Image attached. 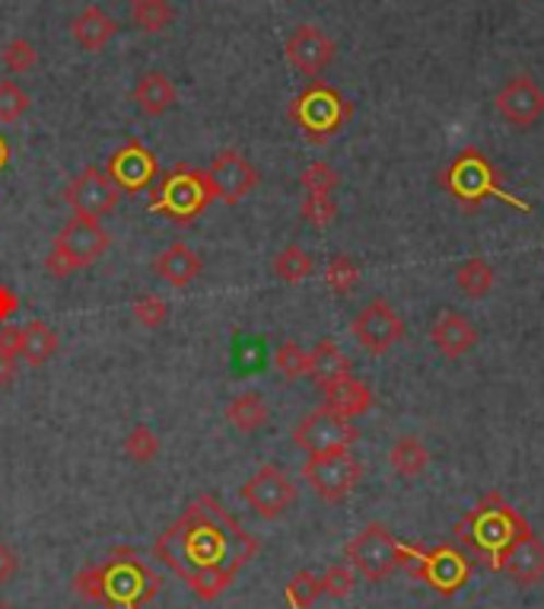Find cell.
Returning <instances> with one entry per match:
<instances>
[{"label":"cell","instance_id":"5b68a950","mask_svg":"<svg viewBox=\"0 0 544 609\" xmlns=\"http://www.w3.org/2000/svg\"><path fill=\"white\" fill-rule=\"evenodd\" d=\"M439 183H442V189L449 191V195H456L459 201H465V204H477V201H484V198H504L509 208H519V211H529V204L525 201H519L516 195H509V191L500 189V179H497V173H494V166L487 163V156L481 151H462L446 169H442V176H439Z\"/></svg>","mask_w":544,"mask_h":609},{"label":"cell","instance_id":"7a4b0ae2","mask_svg":"<svg viewBox=\"0 0 544 609\" xmlns=\"http://www.w3.org/2000/svg\"><path fill=\"white\" fill-rule=\"evenodd\" d=\"M529 524L525 517L509 504L507 497L490 492L484 495L474 511H469L459 524H456V539L459 546H465L472 555L484 559L490 572H500L507 552L522 539L529 536Z\"/></svg>","mask_w":544,"mask_h":609},{"label":"cell","instance_id":"52a82bcc","mask_svg":"<svg viewBox=\"0 0 544 609\" xmlns=\"http://www.w3.org/2000/svg\"><path fill=\"white\" fill-rule=\"evenodd\" d=\"M211 189H208V179L204 173L191 169V166H179L173 169L156 191L150 198V211L153 214H163L176 224H188L194 221L208 204H211Z\"/></svg>","mask_w":544,"mask_h":609},{"label":"cell","instance_id":"d6a6232c","mask_svg":"<svg viewBox=\"0 0 544 609\" xmlns=\"http://www.w3.org/2000/svg\"><path fill=\"white\" fill-rule=\"evenodd\" d=\"M134 23L144 33H163L173 23V7L166 0H138L134 3Z\"/></svg>","mask_w":544,"mask_h":609},{"label":"cell","instance_id":"277c9868","mask_svg":"<svg viewBox=\"0 0 544 609\" xmlns=\"http://www.w3.org/2000/svg\"><path fill=\"white\" fill-rule=\"evenodd\" d=\"M106 572V609H144L159 594V577L146 569L134 549H115L103 562Z\"/></svg>","mask_w":544,"mask_h":609},{"label":"cell","instance_id":"7402d4cb","mask_svg":"<svg viewBox=\"0 0 544 609\" xmlns=\"http://www.w3.org/2000/svg\"><path fill=\"white\" fill-rule=\"evenodd\" d=\"M115 33H118V23H115V16L106 13L103 7H86L71 23L73 42L83 51H103L111 38H115Z\"/></svg>","mask_w":544,"mask_h":609},{"label":"cell","instance_id":"b9f144b4","mask_svg":"<svg viewBox=\"0 0 544 609\" xmlns=\"http://www.w3.org/2000/svg\"><path fill=\"white\" fill-rule=\"evenodd\" d=\"M299 214H303V221H309L312 227H328V224L338 218V204L331 201V195H306Z\"/></svg>","mask_w":544,"mask_h":609},{"label":"cell","instance_id":"7dc6e473","mask_svg":"<svg viewBox=\"0 0 544 609\" xmlns=\"http://www.w3.org/2000/svg\"><path fill=\"white\" fill-rule=\"evenodd\" d=\"M7 160H10V144H7V141L0 138V169L7 166Z\"/></svg>","mask_w":544,"mask_h":609},{"label":"cell","instance_id":"836d02e7","mask_svg":"<svg viewBox=\"0 0 544 609\" xmlns=\"http://www.w3.org/2000/svg\"><path fill=\"white\" fill-rule=\"evenodd\" d=\"M29 109V96L20 83L0 80V125H16Z\"/></svg>","mask_w":544,"mask_h":609},{"label":"cell","instance_id":"e575fe53","mask_svg":"<svg viewBox=\"0 0 544 609\" xmlns=\"http://www.w3.org/2000/svg\"><path fill=\"white\" fill-rule=\"evenodd\" d=\"M71 587L73 594L83 597L86 604H103L106 600V572H103V562L99 565H86L83 572H76Z\"/></svg>","mask_w":544,"mask_h":609},{"label":"cell","instance_id":"ba28073f","mask_svg":"<svg viewBox=\"0 0 544 609\" xmlns=\"http://www.w3.org/2000/svg\"><path fill=\"white\" fill-rule=\"evenodd\" d=\"M291 115L296 125L303 128V134L309 141H328L331 134H338L344 128V121L351 118V103L326 83H312L296 103H293Z\"/></svg>","mask_w":544,"mask_h":609},{"label":"cell","instance_id":"c3c4849f","mask_svg":"<svg viewBox=\"0 0 544 609\" xmlns=\"http://www.w3.org/2000/svg\"><path fill=\"white\" fill-rule=\"evenodd\" d=\"M0 609H13V607H10V604H0Z\"/></svg>","mask_w":544,"mask_h":609},{"label":"cell","instance_id":"f546056e","mask_svg":"<svg viewBox=\"0 0 544 609\" xmlns=\"http://www.w3.org/2000/svg\"><path fill=\"white\" fill-rule=\"evenodd\" d=\"M312 256L303 249V246H287V249H281L277 256H274V274L281 278V281H287V284H299V281H306L309 274H312Z\"/></svg>","mask_w":544,"mask_h":609},{"label":"cell","instance_id":"bcb514c9","mask_svg":"<svg viewBox=\"0 0 544 609\" xmlns=\"http://www.w3.org/2000/svg\"><path fill=\"white\" fill-rule=\"evenodd\" d=\"M16 377V354H0V386H10Z\"/></svg>","mask_w":544,"mask_h":609},{"label":"cell","instance_id":"ee69618b","mask_svg":"<svg viewBox=\"0 0 544 609\" xmlns=\"http://www.w3.org/2000/svg\"><path fill=\"white\" fill-rule=\"evenodd\" d=\"M16 309H20V297L7 284H0V323H7Z\"/></svg>","mask_w":544,"mask_h":609},{"label":"cell","instance_id":"7bdbcfd3","mask_svg":"<svg viewBox=\"0 0 544 609\" xmlns=\"http://www.w3.org/2000/svg\"><path fill=\"white\" fill-rule=\"evenodd\" d=\"M20 351H23V329L3 326L0 329V354H16L20 358Z\"/></svg>","mask_w":544,"mask_h":609},{"label":"cell","instance_id":"30bf717a","mask_svg":"<svg viewBox=\"0 0 544 609\" xmlns=\"http://www.w3.org/2000/svg\"><path fill=\"white\" fill-rule=\"evenodd\" d=\"M303 479L316 495L338 504L344 497H351V492L360 485L363 466L360 459L351 457V450H338V454H319L303 462Z\"/></svg>","mask_w":544,"mask_h":609},{"label":"cell","instance_id":"e0dca14e","mask_svg":"<svg viewBox=\"0 0 544 609\" xmlns=\"http://www.w3.org/2000/svg\"><path fill=\"white\" fill-rule=\"evenodd\" d=\"M334 38H328L319 26L312 23H303L293 30V36L287 38V61L299 74L306 77H319L326 71L328 65L334 61Z\"/></svg>","mask_w":544,"mask_h":609},{"label":"cell","instance_id":"9a60e30c","mask_svg":"<svg viewBox=\"0 0 544 609\" xmlns=\"http://www.w3.org/2000/svg\"><path fill=\"white\" fill-rule=\"evenodd\" d=\"M214 201L236 204L258 186V169L239 151H223L214 156L211 169L204 173Z\"/></svg>","mask_w":544,"mask_h":609},{"label":"cell","instance_id":"603a6c76","mask_svg":"<svg viewBox=\"0 0 544 609\" xmlns=\"http://www.w3.org/2000/svg\"><path fill=\"white\" fill-rule=\"evenodd\" d=\"M306 377H312V383L319 389H326L331 383L351 377V358L338 348V342L326 339V342H319L309 351V371H306Z\"/></svg>","mask_w":544,"mask_h":609},{"label":"cell","instance_id":"ab89813d","mask_svg":"<svg viewBox=\"0 0 544 609\" xmlns=\"http://www.w3.org/2000/svg\"><path fill=\"white\" fill-rule=\"evenodd\" d=\"M125 454L134 459V462H150V459H156V454H159V437L146 424H138L125 437Z\"/></svg>","mask_w":544,"mask_h":609},{"label":"cell","instance_id":"4316f807","mask_svg":"<svg viewBox=\"0 0 544 609\" xmlns=\"http://www.w3.org/2000/svg\"><path fill=\"white\" fill-rule=\"evenodd\" d=\"M389 466H392V472H399L401 479H417L430 466V450L414 434H404L389 450Z\"/></svg>","mask_w":544,"mask_h":609},{"label":"cell","instance_id":"f6af8a7d","mask_svg":"<svg viewBox=\"0 0 544 609\" xmlns=\"http://www.w3.org/2000/svg\"><path fill=\"white\" fill-rule=\"evenodd\" d=\"M13 574H16V555H13V549H10V546H3V542H0V584H7Z\"/></svg>","mask_w":544,"mask_h":609},{"label":"cell","instance_id":"60d3db41","mask_svg":"<svg viewBox=\"0 0 544 609\" xmlns=\"http://www.w3.org/2000/svg\"><path fill=\"white\" fill-rule=\"evenodd\" d=\"M131 313H134V319L144 326V329H159L166 319H169V304L163 301V297H156V294H141L134 306H131Z\"/></svg>","mask_w":544,"mask_h":609},{"label":"cell","instance_id":"d6986e66","mask_svg":"<svg viewBox=\"0 0 544 609\" xmlns=\"http://www.w3.org/2000/svg\"><path fill=\"white\" fill-rule=\"evenodd\" d=\"M500 572L519 587H535L544 581V542L535 534L522 536L507 552Z\"/></svg>","mask_w":544,"mask_h":609},{"label":"cell","instance_id":"d590c367","mask_svg":"<svg viewBox=\"0 0 544 609\" xmlns=\"http://www.w3.org/2000/svg\"><path fill=\"white\" fill-rule=\"evenodd\" d=\"M274 367L287 377V380H299L309 371V351H303V344L284 342L274 351Z\"/></svg>","mask_w":544,"mask_h":609},{"label":"cell","instance_id":"cb8c5ba5","mask_svg":"<svg viewBox=\"0 0 544 609\" xmlns=\"http://www.w3.org/2000/svg\"><path fill=\"white\" fill-rule=\"evenodd\" d=\"M131 99L138 103V109H141L144 115L159 118V115H166L173 106H176V86H173V80H169L166 74L150 71V74L141 77V83L134 86Z\"/></svg>","mask_w":544,"mask_h":609},{"label":"cell","instance_id":"1f68e13d","mask_svg":"<svg viewBox=\"0 0 544 609\" xmlns=\"http://www.w3.org/2000/svg\"><path fill=\"white\" fill-rule=\"evenodd\" d=\"M322 597V577L312 572H296L287 584V604L293 609H309Z\"/></svg>","mask_w":544,"mask_h":609},{"label":"cell","instance_id":"f35d334b","mask_svg":"<svg viewBox=\"0 0 544 609\" xmlns=\"http://www.w3.org/2000/svg\"><path fill=\"white\" fill-rule=\"evenodd\" d=\"M303 189L306 195H331V191L341 186V176H338V169L334 166H328V163H312V166H306L303 169Z\"/></svg>","mask_w":544,"mask_h":609},{"label":"cell","instance_id":"8992f818","mask_svg":"<svg viewBox=\"0 0 544 609\" xmlns=\"http://www.w3.org/2000/svg\"><path fill=\"white\" fill-rule=\"evenodd\" d=\"M109 249V233L103 230L99 221H90V218H71L64 230L55 236L51 243V253L45 259V268L58 278L80 271V268H90L103 253Z\"/></svg>","mask_w":544,"mask_h":609},{"label":"cell","instance_id":"6da1fadb","mask_svg":"<svg viewBox=\"0 0 544 609\" xmlns=\"http://www.w3.org/2000/svg\"><path fill=\"white\" fill-rule=\"evenodd\" d=\"M258 555V539L214 495L198 497L179 520L156 539V559L181 577L194 597L217 600Z\"/></svg>","mask_w":544,"mask_h":609},{"label":"cell","instance_id":"d4e9b609","mask_svg":"<svg viewBox=\"0 0 544 609\" xmlns=\"http://www.w3.org/2000/svg\"><path fill=\"white\" fill-rule=\"evenodd\" d=\"M156 274H159L166 284H173V288H185V284H191V281L201 274V259L194 256L191 246L173 243V246H166V249L159 253V259H156Z\"/></svg>","mask_w":544,"mask_h":609},{"label":"cell","instance_id":"8d00e7d4","mask_svg":"<svg viewBox=\"0 0 544 609\" xmlns=\"http://www.w3.org/2000/svg\"><path fill=\"white\" fill-rule=\"evenodd\" d=\"M0 58H3V65H7L13 74H26V71H33L38 65V51L29 38H13V42H7L3 51H0Z\"/></svg>","mask_w":544,"mask_h":609},{"label":"cell","instance_id":"4fadbf2b","mask_svg":"<svg viewBox=\"0 0 544 609\" xmlns=\"http://www.w3.org/2000/svg\"><path fill=\"white\" fill-rule=\"evenodd\" d=\"M351 332L363 351L379 358L404 339V319L382 297H376L357 313V319L351 323Z\"/></svg>","mask_w":544,"mask_h":609},{"label":"cell","instance_id":"7c38bea8","mask_svg":"<svg viewBox=\"0 0 544 609\" xmlns=\"http://www.w3.org/2000/svg\"><path fill=\"white\" fill-rule=\"evenodd\" d=\"M243 501L252 507L258 517L274 520L296 504V485L281 466H261L243 485Z\"/></svg>","mask_w":544,"mask_h":609},{"label":"cell","instance_id":"44dd1931","mask_svg":"<svg viewBox=\"0 0 544 609\" xmlns=\"http://www.w3.org/2000/svg\"><path fill=\"white\" fill-rule=\"evenodd\" d=\"M326 393V409L341 415V419L354 421L366 415L372 409V389L357 377H344V380L331 383L322 389Z\"/></svg>","mask_w":544,"mask_h":609},{"label":"cell","instance_id":"83f0119b","mask_svg":"<svg viewBox=\"0 0 544 609\" xmlns=\"http://www.w3.org/2000/svg\"><path fill=\"white\" fill-rule=\"evenodd\" d=\"M55 351H58V332L48 323L33 319L23 326V351L20 354L26 358L29 367H42L45 361L55 358Z\"/></svg>","mask_w":544,"mask_h":609},{"label":"cell","instance_id":"8fae6325","mask_svg":"<svg viewBox=\"0 0 544 609\" xmlns=\"http://www.w3.org/2000/svg\"><path fill=\"white\" fill-rule=\"evenodd\" d=\"M357 437H360V431L354 428V421L328 412L326 406L316 409V412H309L306 419L296 424V431H293V444L299 450H306L309 457L351 450L357 444Z\"/></svg>","mask_w":544,"mask_h":609},{"label":"cell","instance_id":"9c48e42d","mask_svg":"<svg viewBox=\"0 0 544 609\" xmlns=\"http://www.w3.org/2000/svg\"><path fill=\"white\" fill-rule=\"evenodd\" d=\"M347 565L366 581L379 584L401 569V542L382 524H369L344 549Z\"/></svg>","mask_w":544,"mask_h":609},{"label":"cell","instance_id":"4dcf8cb0","mask_svg":"<svg viewBox=\"0 0 544 609\" xmlns=\"http://www.w3.org/2000/svg\"><path fill=\"white\" fill-rule=\"evenodd\" d=\"M326 284L331 294L344 297V294H351L360 284V268H357V262L351 256L341 253V256H334L326 266Z\"/></svg>","mask_w":544,"mask_h":609},{"label":"cell","instance_id":"484cf974","mask_svg":"<svg viewBox=\"0 0 544 609\" xmlns=\"http://www.w3.org/2000/svg\"><path fill=\"white\" fill-rule=\"evenodd\" d=\"M268 415H271V409H268V402H264L261 393H239V396L229 399V406H226V421H229L233 428H239L243 434H252L258 428H264V424H268Z\"/></svg>","mask_w":544,"mask_h":609},{"label":"cell","instance_id":"74e56055","mask_svg":"<svg viewBox=\"0 0 544 609\" xmlns=\"http://www.w3.org/2000/svg\"><path fill=\"white\" fill-rule=\"evenodd\" d=\"M354 587H357V572H354L347 562L331 565V569L322 574V594L331 597V600H344V597H351Z\"/></svg>","mask_w":544,"mask_h":609},{"label":"cell","instance_id":"5bb4252c","mask_svg":"<svg viewBox=\"0 0 544 609\" xmlns=\"http://www.w3.org/2000/svg\"><path fill=\"white\" fill-rule=\"evenodd\" d=\"M68 204H71L73 218H90V221H103L115 214L118 208V186L109 179V173H103L99 166H86L68 191H64Z\"/></svg>","mask_w":544,"mask_h":609},{"label":"cell","instance_id":"f1b7e54d","mask_svg":"<svg viewBox=\"0 0 544 609\" xmlns=\"http://www.w3.org/2000/svg\"><path fill=\"white\" fill-rule=\"evenodd\" d=\"M456 284H459V291H462L465 297L477 301V297H487V294L494 291L497 271H494V266H490L487 259L474 256V259L459 266V271H456Z\"/></svg>","mask_w":544,"mask_h":609},{"label":"cell","instance_id":"3957f363","mask_svg":"<svg viewBox=\"0 0 544 609\" xmlns=\"http://www.w3.org/2000/svg\"><path fill=\"white\" fill-rule=\"evenodd\" d=\"M401 569L417 577V581H427L436 594H459L469 577H472V559L456 549V546H434V549H421V546H411V542H401Z\"/></svg>","mask_w":544,"mask_h":609},{"label":"cell","instance_id":"ffe728a7","mask_svg":"<svg viewBox=\"0 0 544 609\" xmlns=\"http://www.w3.org/2000/svg\"><path fill=\"white\" fill-rule=\"evenodd\" d=\"M430 342L442 358H462L477 344V329L462 316V313H439L434 326H430Z\"/></svg>","mask_w":544,"mask_h":609},{"label":"cell","instance_id":"681fc988","mask_svg":"<svg viewBox=\"0 0 544 609\" xmlns=\"http://www.w3.org/2000/svg\"><path fill=\"white\" fill-rule=\"evenodd\" d=\"M131 3H138V0H131Z\"/></svg>","mask_w":544,"mask_h":609},{"label":"cell","instance_id":"ac0fdd59","mask_svg":"<svg viewBox=\"0 0 544 609\" xmlns=\"http://www.w3.org/2000/svg\"><path fill=\"white\" fill-rule=\"evenodd\" d=\"M109 179L118 186V191H128V195H138L146 186H153L156 179V160L153 153L146 151L141 141H128L118 153H111L109 160Z\"/></svg>","mask_w":544,"mask_h":609},{"label":"cell","instance_id":"2e32d148","mask_svg":"<svg viewBox=\"0 0 544 609\" xmlns=\"http://www.w3.org/2000/svg\"><path fill=\"white\" fill-rule=\"evenodd\" d=\"M494 106L512 128H532L544 115V90L535 83V77L519 74L494 96Z\"/></svg>","mask_w":544,"mask_h":609}]
</instances>
